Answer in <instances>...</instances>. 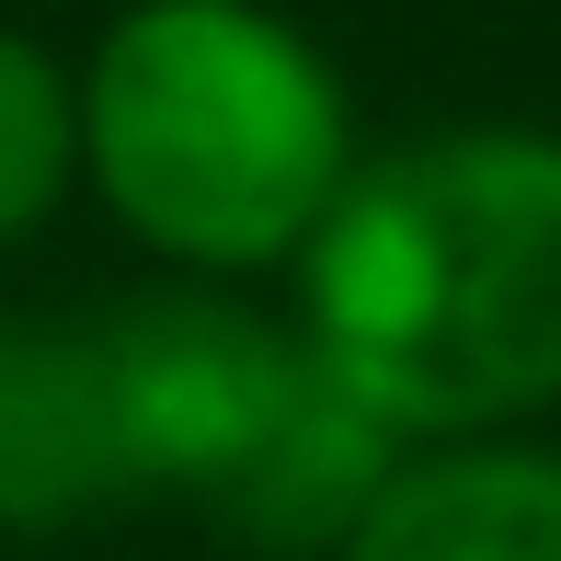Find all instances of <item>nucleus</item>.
Wrapping results in <instances>:
<instances>
[{
  "label": "nucleus",
  "mask_w": 561,
  "mask_h": 561,
  "mask_svg": "<svg viewBox=\"0 0 561 561\" xmlns=\"http://www.w3.org/2000/svg\"><path fill=\"white\" fill-rule=\"evenodd\" d=\"M310 355L390 436L561 401V138L458 126L344 172L310 229Z\"/></svg>",
  "instance_id": "1"
},
{
  "label": "nucleus",
  "mask_w": 561,
  "mask_h": 561,
  "mask_svg": "<svg viewBox=\"0 0 561 561\" xmlns=\"http://www.w3.org/2000/svg\"><path fill=\"white\" fill-rule=\"evenodd\" d=\"M92 184L184 264H275L344 184V92L252 0H138L81 81Z\"/></svg>",
  "instance_id": "2"
},
{
  "label": "nucleus",
  "mask_w": 561,
  "mask_h": 561,
  "mask_svg": "<svg viewBox=\"0 0 561 561\" xmlns=\"http://www.w3.org/2000/svg\"><path fill=\"white\" fill-rule=\"evenodd\" d=\"M104 367H115V424H126V470L172 481V493H229L252 470V447L287 424L298 378H310V333L229 310V298H126L104 321Z\"/></svg>",
  "instance_id": "3"
},
{
  "label": "nucleus",
  "mask_w": 561,
  "mask_h": 561,
  "mask_svg": "<svg viewBox=\"0 0 561 561\" xmlns=\"http://www.w3.org/2000/svg\"><path fill=\"white\" fill-rule=\"evenodd\" d=\"M138 493L104 321H0V527H69Z\"/></svg>",
  "instance_id": "4"
},
{
  "label": "nucleus",
  "mask_w": 561,
  "mask_h": 561,
  "mask_svg": "<svg viewBox=\"0 0 561 561\" xmlns=\"http://www.w3.org/2000/svg\"><path fill=\"white\" fill-rule=\"evenodd\" d=\"M344 561H561V458L447 447L424 470H390L344 527Z\"/></svg>",
  "instance_id": "5"
},
{
  "label": "nucleus",
  "mask_w": 561,
  "mask_h": 561,
  "mask_svg": "<svg viewBox=\"0 0 561 561\" xmlns=\"http://www.w3.org/2000/svg\"><path fill=\"white\" fill-rule=\"evenodd\" d=\"M378 481H390V424L310 355L287 424L252 447V470L218 493V516L241 527V539H264V550H310V539H344V527L367 516Z\"/></svg>",
  "instance_id": "6"
},
{
  "label": "nucleus",
  "mask_w": 561,
  "mask_h": 561,
  "mask_svg": "<svg viewBox=\"0 0 561 561\" xmlns=\"http://www.w3.org/2000/svg\"><path fill=\"white\" fill-rule=\"evenodd\" d=\"M69 161H81V104L46 69V46L0 35V241H23L46 207H58Z\"/></svg>",
  "instance_id": "7"
}]
</instances>
